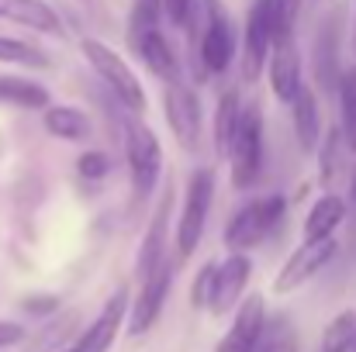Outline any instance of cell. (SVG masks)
Returning <instances> with one entry per match:
<instances>
[{
  "label": "cell",
  "instance_id": "6da1fadb",
  "mask_svg": "<svg viewBox=\"0 0 356 352\" xmlns=\"http://www.w3.org/2000/svg\"><path fill=\"white\" fill-rule=\"evenodd\" d=\"M211 204H215V169L201 166L187 176V194H184L180 221H177V255L180 259L194 255V249L201 245Z\"/></svg>",
  "mask_w": 356,
  "mask_h": 352
},
{
  "label": "cell",
  "instance_id": "7a4b0ae2",
  "mask_svg": "<svg viewBox=\"0 0 356 352\" xmlns=\"http://www.w3.org/2000/svg\"><path fill=\"white\" fill-rule=\"evenodd\" d=\"M284 211H287V201L280 194H266V197L245 201L236 215L229 218V225H225V245L232 252L256 249L259 242H266L270 232L284 221Z\"/></svg>",
  "mask_w": 356,
  "mask_h": 352
},
{
  "label": "cell",
  "instance_id": "3957f363",
  "mask_svg": "<svg viewBox=\"0 0 356 352\" xmlns=\"http://www.w3.org/2000/svg\"><path fill=\"white\" fill-rule=\"evenodd\" d=\"M263 173V108L252 101L242 108L236 138L229 149V176L236 190H249L259 183Z\"/></svg>",
  "mask_w": 356,
  "mask_h": 352
},
{
  "label": "cell",
  "instance_id": "277c9868",
  "mask_svg": "<svg viewBox=\"0 0 356 352\" xmlns=\"http://www.w3.org/2000/svg\"><path fill=\"white\" fill-rule=\"evenodd\" d=\"M124 159H128L135 201H149L163 176V145L149 124H138V121L124 124Z\"/></svg>",
  "mask_w": 356,
  "mask_h": 352
},
{
  "label": "cell",
  "instance_id": "5b68a950",
  "mask_svg": "<svg viewBox=\"0 0 356 352\" xmlns=\"http://www.w3.org/2000/svg\"><path fill=\"white\" fill-rule=\"evenodd\" d=\"M80 52H83V59L94 66V73L108 83V90L118 97L131 115H142V111H145L142 80L135 76V69L121 59L111 45H104V42H97V38H83V42H80Z\"/></svg>",
  "mask_w": 356,
  "mask_h": 352
},
{
  "label": "cell",
  "instance_id": "8992f818",
  "mask_svg": "<svg viewBox=\"0 0 356 352\" xmlns=\"http://www.w3.org/2000/svg\"><path fill=\"white\" fill-rule=\"evenodd\" d=\"M163 115H166V124H170L177 145H180L184 152H197L204 115H201L197 94H194L184 80L166 83V90H163Z\"/></svg>",
  "mask_w": 356,
  "mask_h": 352
},
{
  "label": "cell",
  "instance_id": "52a82bcc",
  "mask_svg": "<svg viewBox=\"0 0 356 352\" xmlns=\"http://www.w3.org/2000/svg\"><path fill=\"white\" fill-rule=\"evenodd\" d=\"M336 252H339V242L336 238H325V242H305V245H298L291 255H287V262L280 266V273L273 276V294H294L298 287H305L308 280H315L332 259H336Z\"/></svg>",
  "mask_w": 356,
  "mask_h": 352
},
{
  "label": "cell",
  "instance_id": "ba28073f",
  "mask_svg": "<svg viewBox=\"0 0 356 352\" xmlns=\"http://www.w3.org/2000/svg\"><path fill=\"white\" fill-rule=\"evenodd\" d=\"M273 52V17H270V0H252L249 17H245V35H242V80L252 83L259 73H266Z\"/></svg>",
  "mask_w": 356,
  "mask_h": 352
},
{
  "label": "cell",
  "instance_id": "9c48e42d",
  "mask_svg": "<svg viewBox=\"0 0 356 352\" xmlns=\"http://www.w3.org/2000/svg\"><path fill=\"white\" fill-rule=\"evenodd\" d=\"M204 31H201V45H197V56H201V66L208 73H225L236 59V31H232V21L225 14V7L218 0H204Z\"/></svg>",
  "mask_w": 356,
  "mask_h": 352
},
{
  "label": "cell",
  "instance_id": "30bf717a",
  "mask_svg": "<svg viewBox=\"0 0 356 352\" xmlns=\"http://www.w3.org/2000/svg\"><path fill=\"white\" fill-rule=\"evenodd\" d=\"M170 290H173V266L163 262L149 280H142V290L135 294V301L128 308V335L138 339L159 321V315L170 301Z\"/></svg>",
  "mask_w": 356,
  "mask_h": 352
},
{
  "label": "cell",
  "instance_id": "8fae6325",
  "mask_svg": "<svg viewBox=\"0 0 356 352\" xmlns=\"http://www.w3.org/2000/svg\"><path fill=\"white\" fill-rule=\"evenodd\" d=\"M249 276H252V259L245 252H229L225 262H218V269H215V290H211L208 311L218 315V318L225 311H236L238 304L245 301Z\"/></svg>",
  "mask_w": 356,
  "mask_h": 352
},
{
  "label": "cell",
  "instance_id": "7c38bea8",
  "mask_svg": "<svg viewBox=\"0 0 356 352\" xmlns=\"http://www.w3.org/2000/svg\"><path fill=\"white\" fill-rule=\"evenodd\" d=\"M266 332V301L259 294L245 297L232 315V328L215 346V352H256Z\"/></svg>",
  "mask_w": 356,
  "mask_h": 352
},
{
  "label": "cell",
  "instance_id": "4fadbf2b",
  "mask_svg": "<svg viewBox=\"0 0 356 352\" xmlns=\"http://www.w3.org/2000/svg\"><path fill=\"white\" fill-rule=\"evenodd\" d=\"M266 76H270V90L280 104H294V97L305 87V73H301V52L294 38H280L273 42L270 62H266Z\"/></svg>",
  "mask_w": 356,
  "mask_h": 352
},
{
  "label": "cell",
  "instance_id": "5bb4252c",
  "mask_svg": "<svg viewBox=\"0 0 356 352\" xmlns=\"http://www.w3.org/2000/svg\"><path fill=\"white\" fill-rule=\"evenodd\" d=\"M170 208H173V194H163L159 204H156V211H152V218H149V232L142 235V249L135 255V276H138V283L149 280L163 262H170L166 259V245H170V232H166Z\"/></svg>",
  "mask_w": 356,
  "mask_h": 352
},
{
  "label": "cell",
  "instance_id": "9a60e30c",
  "mask_svg": "<svg viewBox=\"0 0 356 352\" xmlns=\"http://www.w3.org/2000/svg\"><path fill=\"white\" fill-rule=\"evenodd\" d=\"M128 294L118 290L115 297H108V304L101 308V315L80 332L76 339V349L80 352H111V346L118 342L121 325H124V315H128Z\"/></svg>",
  "mask_w": 356,
  "mask_h": 352
},
{
  "label": "cell",
  "instance_id": "2e32d148",
  "mask_svg": "<svg viewBox=\"0 0 356 352\" xmlns=\"http://www.w3.org/2000/svg\"><path fill=\"white\" fill-rule=\"evenodd\" d=\"M128 38H131L135 56L149 66V73H152V76H159V80H166V83H177V80H180L177 52H173V45L166 42V35H163L159 28L142 31V35H128Z\"/></svg>",
  "mask_w": 356,
  "mask_h": 352
},
{
  "label": "cell",
  "instance_id": "e0dca14e",
  "mask_svg": "<svg viewBox=\"0 0 356 352\" xmlns=\"http://www.w3.org/2000/svg\"><path fill=\"white\" fill-rule=\"evenodd\" d=\"M0 21L31 28V31H38V35L63 38V17H59V10H52L45 0H0Z\"/></svg>",
  "mask_w": 356,
  "mask_h": 352
},
{
  "label": "cell",
  "instance_id": "ac0fdd59",
  "mask_svg": "<svg viewBox=\"0 0 356 352\" xmlns=\"http://www.w3.org/2000/svg\"><path fill=\"white\" fill-rule=\"evenodd\" d=\"M346 211H350V204H346L339 194H322V197L308 208V218H305V242L336 238V232H339L343 221H346Z\"/></svg>",
  "mask_w": 356,
  "mask_h": 352
},
{
  "label": "cell",
  "instance_id": "d6986e66",
  "mask_svg": "<svg viewBox=\"0 0 356 352\" xmlns=\"http://www.w3.org/2000/svg\"><path fill=\"white\" fill-rule=\"evenodd\" d=\"M291 117H294L298 145H301L305 152H318V145H322V111H318V97H315V90H312L308 83H305L301 94L294 97Z\"/></svg>",
  "mask_w": 356,
  "mask_h": 352
},
{
  "label": "cell",
  "instance_id": "ffe728a7",
  "mask_svg": "<svg viewBox=\"0 0 356 352\" xmlns=\"http://www.w3.org/2000/svg\"><path fill=\"white\" fill-rule=\"evenodd\" d=\"M42 128L52 138H59V142H87L90 131H94L90 117L83 115L80 108H73V104H52V108H45L42 111Z\"/></svg>",
  "mask_w": 356,
  "mask_h": 352
},
{
  "label": "cell",
  "instance_id": "44dd1931",
  "mask_svg": "<svg viewBox=\"0 0 356 352\" xmlns=\"http://www.w3.org/2000/svg\"><path fill=\"white\" fill-rule=\"evenodd\" d=\"M0 104H10L21 111H45V108H52V97H49V87H42L38 80L0 76Z\"/></svg>",
  "mask_w": 356,
  "mask_h": 352
},
{
  "label": "cell",
  "instance_id": "7402d4cb",
  "mask_svg": "<svg viewBox=\"0 0 356 352\" xmlns=\"http://www.w3.org/2000/svg\"><path fill=\"white\" fill-rule=\"evenodd\" d=\"M242 97L238 90H222L218 97V108H215V131H211V142H215V156L218 159H229V149H232V138H236L238 117H242Z\"/></svg>",
  "mask_w": 356,
  "mask_h": 352
},
{
  "label": "cell",
  "instance_id": "603a6c76",
  "mask_svg": "<svg viewBox=\"0 0 356 352\" xmlns=\"http://www.w3.org/2000/svg\"><path fill=\"white\" fill-rule=\"evenodd\" d=\"M315 49H318L315 52V69H318L322 87L339 90V80H343V73H339V28L332 21H325V28L318 31V45Z\"/></svg>",
  "mask_w": 356,
  "mask_h": 352
},
{
  "label": "cell",
  "instance_id": "cb8c5ba5",
  "mask_svg": "<svg viewBox=\"0 0 356 352\" xmlns=\"http://www.w3.org/2000/svg\"><path fill=\"white\" fill-rule=\"evenodd\" d=\"M0 62L3 66H24V69H49L52 66L45 49H38L24 38H10V35H0Z\"/></svg>",
  "mask_w": 356,
  "mask_h": 352
},
{
  "label": "cell",
  "instance_id": "d4e9b609",
  "mask_svg": "<svg viewBox=\"0 0 356 352\" xmlns=\"http://www.w3.org/2000/svg\"><path fill=\"white\" fill-rule=\"evenodd\" d=\"M339 131L346 138V149L356 152V66L353 69H343V80H339Z\"/></svg>",
  "mask_w": 356,
  "mask_h": 352
},
{
  "label": "cell",
  "instance_id": "484cf974",
  "mask_svg": "<svg viewBox=\"0 0 356 352\" xmlns=\"http://www.w3.org/2000/svg\"><path fill=\"white\" fill-rule=\"evenodd\" d=\"M353 346H356V311L346 308L336 318H329L318 352H353Z\"/></svg>",
  "mask_w": 356,
  "mask_h": 352
},
{
  "label": "cell",
  "instance_id": "4316f807",
  "mask_svg": "<svg viewBox=\"0 0 356 352\" xmlns=\"http://www.w3.org/2000/svg\"><path fill=\"white\" fill-rule=\"evenodd\" d=\"M343 145H346V138H343L339 128H332L329 135H322V145H318V180L325 187H332V180L339 173V149Z\"/></svg>",
  "mask_w": 356,
  "mask_h": 352
},
{
  "label": "cell",
  "instance_id": "83f0119b",
  "mask_svg": "<svg viewBox=\"0 0 356 352\" xmlns=\"http://www.w3.org/2000/svg\"><path fill=\"white\" fill-rule=\"evenodd\" d=\"M256 352H298V332L291 325L287 315H280L266 332H263V342Z\"/></svg>",
  "mask_w": 356,
  "mask_h": 352
},
{
  "label": "cell",
  "instance_id": "f1b7e54d",
  "mask_svg": "<svg viewBox=\"0 0 356 352\" xmlns=\"http://www.w3.org/2000/svg\"><path fill=\"white\" fill-rule=\"evenodd\" d=\"M298 10H301V0H270V17H273V42H280V38H294Z\"/></svg>",
  "mask_w": 356,
  "mask_h": 352
},
{
  "label": "cell",
  "instance_id": "f546056e",
  "mask_svg": "<svg viewBox=\"0 0 356 352\" xmlns=\"http://www.w3.org/2000/svg\"><path fill=\"white\" fill-rule=\"evenodd\" d=\"M215 269H218V262H204V266H201V273L194 276V283H191V308H194V311H201V308H208V304H211Z\"/></svg>",
  "mask_w": 356,
  "mask_h": 352
},
{
  "label": "cell",
  "instance_id": "4dcf8cb0",
  "mask_svg": "<svg viewBox=\"0 0 356 352\" xmlns=\"http://www.w3.org/2000/svg\"><path fill=\"white\" fill-rule=\"evenodd\" d=\"M76 169H80L83 180H104V176L111 173V159H108L104 152H83V156L76 159Z\"/></svg>",
  "mask_w": 356,
  "mask_h": 352
},
{
  "label": "cell",
  "instance_id": "1f68e13d",
  "mask_svg": "<svg viewBox=\"0 0 356 352\" xmlns=\"http://www.w3.org/2000/svg\"><path fill=\"white\" fill-rule=\"evenodd\" d=\"M73 325H76V315L70 311V315H63L59 318V325H49L42 335H38V342H35V349H49V352H59L56 346V339H66L70 332H73Z\"/></svg>",
  "mask_w": 356,
  "mask_h": 352
},
{
  "label": "cell",
  "instance_id": "d6a6232c",
  "mask_svg": "<svg viewBox=\"0 0 356 352\" xmlns=\"http://www.w3.org/2000/svg\"><path fill=\"white\" fill-rule=\"evenodd\" d=\"M59 304L63 301L56 294H35V297H24L21 301V311H28V315H56Z\"/></svg>",
  "mask_w": 356,
  "mask_h": 352
},
{
  "label": "cell",
  "instance_id": "836d02e7",
  "mask_svg": "<svg viewBox=\"0 0 356 352\" xmlns=\"http://www.w3.org/2000/svg\"><path fill=\"white\" fill-rule=\"evenodd\" d=\"M163 14L170 17V24L184 28L194 14V0H163Z\"/></svg>",
  "mask_w": 356,
  "mask_h": 352
},
{
  "label": "cell",
  "instance_id": "e575fe53",
  "mask_svg": "<svg viewBox=\"0 0 356 352\" xmlns=\"http://www.w3.org/2000/svg\"><path fill=\"white\" fill-rule=\"evenodd\" d=\"M28 342V328L17 321H0V349H14Z\"/></svg>",
  "mask_w": 356,
  "mask_h": 352
},
{
  "label": "cell",
  "instance_id": "d590c367",
  "mask_svg": "<svg viewBox=\"0 0 356 352\" xmlns=\"http://www.w3.org/2000/svg\"><path fill=\"white\" fill-rule=\"evenodd\" d=\"M350 204H353V211H356V180H353V190H350Z\"/></svg>",
  "mask_w": 356,
  "mask_h": 352
},
{
  "label": "cell",
  "instance_id": "8d00e7d4",
  "mask_svg": "<svg viewBox=\"0 0 356 352\" xmlns=\"http://www.w3.org/2000/svg\"><path fill=\"white\" fill-rule=\"evenodd\" d=\"M59 352H80V349H76V346H70V349H59Z\"/></svg>",
  "mask_w": 356,
  "mask_h": 352
},
{
  "label": "cell",
  "instance_id": "74e56055",
  "mask_svg": "<svg viewBox=\"0 0 356 352\" xmlns=\"http://www.w3.org/2000/svg\"><path fill=\"white\" fill-rule=\"evenodd\" d=\"M353 52H356V24H353Z\"/></svg>",
  "mask_w": 356,
  "mask_h": 352
},
{
  "label": "cell",
  "instance_id": "f35d334b",
  "mask_svg": "<svg viewBox=\"0 0 356 352\" xmlns=\"http://www.w3.org/2000/svg\"><path fill=\"white\" fill-rule=\"evenodd\" d=\"M353 352H356V346H353Z\"/></svg>",
  "mask_w": 356,
  "mask_h": 352
}]
</instances>
